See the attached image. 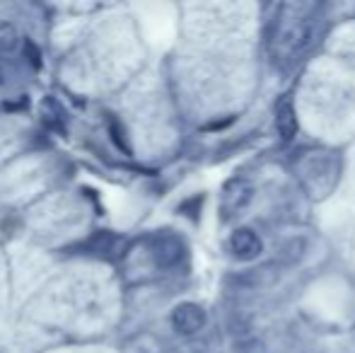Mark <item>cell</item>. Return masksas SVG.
Returning <instances> with one entry per match:
<instances>
[{
  "instance_id": "52a82bcc",
  "label": "cell",
  "mask_w": 355,
  "mask_h": 353,
  "mask_svg": "<svg viewBox=\"0 0 355 353\" xmlns=\"http://www.w3.org/2000/svg\"><path fill=\"white\" fill-rule=\"evenodd\" d=\"M42 114H44V121L49 123L51 128H58V131H63L61 121H63V112L61 107H58L53 99H46V102L42 104Z\"/></svg>"
},
{
  "instance_id": "8992f818",
  "label": "cell",
  "mask_w": 355,
  "mask_h": 353,
  "mask_svg": "<svg viewBox=\"0 0 355 353\" xmlns=\"http://www.w3.org/2000/svg\"><path fill=\"white\" fill-rule=\"evenodd\" d=\"M276 128H278V136L285 143L297 136V114H295V104L288 94H283L276 104Z\"/></svg>"
},
{
  "instance_id": "7a4b0ae2",
  "label": "cell",
  "mask_w": 355,
  "mask_h": 353,
  "mask_svg": "<svg viewBox=\"0 0 355 353\" xmlns=\"http://www.w3.org/2000/svg\"><path fill=\"white\" fill-rule=\"evenodd\" d=\"M172 327L184 336L198 334L206 327V310L196 302H182L172 312Z\"/></svg>"
},
{
  "instance_id": "6da1fadb",
  "label": "cell",
  "mask_w": 355,
  "mask_h": 353,
  "mask_svg": "<svg viewBox=\"0 0 355 353\" xmlns=\"http://www.w3.org/2000/svg\"><path fill=\"white\" fill-rule=\"evenodd\" d=\"M314 37V19L302 12V8H290V15H283L273 34V53L281 58H295L309 46Z\"/></svg>"
},
{
  "instance_id": "5b68a950",
  "label": "cell",
  "mask_w": 355,
  "mask_h": 353,
  "mask_svg": "<svg viewBox=\"0 0 355 353\" xmlns=\"http://www.w3.org/2000/svg\"><path fill=\"white\" fill-rule=\"evenodd\" d=\"M155 261L162 268H172L184 259V245L179 237L174 235H162L155 242Z\"/></svg>"
},
{
  "instance_id": "277c9868",
  "label": "cell",
  "mask_w": 355,
  "mask_h": 353,
  "mask_svg": "<svg viewBox=\"0 0 355 353\" xmlns=\"http://www.w3.org/2000/svg\"><path fill=\"white\" fill-rule=\"evenodd\" d=\"M252 196H254V187L247 182V179H232V182L223 189L225 216H234V213H239L244 206H249Z\"/></svg>"
},
{
  "instance_id": "3957f363",
  "label": "cell",
  "mask_w": 355,
  "mask_h": 353,
  "mask_svg": "<svg viewBox=\"0 0 355 353\" xmlns=\"http://www.w3.org/2000/svg\"><path fill=\"white\" fill-rule=\"evenodd\" d=\"M230 252H232L234 259H239V261H254L261 257L263 242L254 230L239 227V230H234L232 237H230Z\"/></svg>"
},
{
  "instance_id": "ba28073f",
  "label": "cell",
  "mask_w": 355,
  "mask_h": 353,
  "mask_svg": "<svg viewBox=\"0 0 355 353\" xmlns=\"http://www.w3.org/2000/svg\"><path fill=\"white\" fill-rule=\"evenodd\" d=\"M17 44V29L8 22H0V56L10 53Z\"/></svg>"
},
{
  "instance_id": "9c48e42d",
  "label": "cell",
  "mask_w": 355,
  "mask_h": 353,
  "mask_svg": "<svg viewBox=\"0 0 355 353\" xmlns=\"http://www.w3.org/2000/svg\"><path fill=\"white\" fill-rule=\"evenodd\" d=\"M24 53H27V61L32 63L34 68L42 66V51H39V46H34L32 42H24Z\"/></svg>"
}]
</instances>
